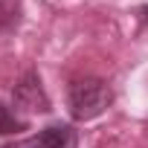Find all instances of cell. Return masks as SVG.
Returning a JSON list of instances; mask_svg holds the SVG:
<instances>
[{"label": "cell", "instance_id": "cell-1", "mask_svg": "<svg viewBox=\"0 0 148 148\" xmlns=\"http://www.w3.org/2000/svg\"><path fill=\"white\" fill-rule=\"evenodd\" d=\"M113 102V90L102 79H76L67 90V108L76 122H90L102 116Z\"/></svg>", "mask_w": 148, "mask_h": 148}, {"label": "cell", "instance_id": "cell-2", "mask_svg": "<svg viewBox=\"0 0 148 148\" xmlns=\"http://www.w3.org/2000/svg\"><path fill=\"white\" fill-rule=\"evenodd\" d=\"M12 102H15L18 110H26V113H49L52 110L49 96H47V90L41 84L38 70H26L18 79V84L12 90Z\"/></svg>", "mask_w": 148, "mask_h": 148}, {"label": "cell", "instance_id": "cell-3", "mask_svg": "<svg viewBox=\"0 0 148 148\" xmlns=\"http://www.w3.org/2000/svg\"><path fill=\"white\" fill-rule=\"evenodd\" d=\"M41 148H79V134L67 122H52L44 131H38Z\"/></svg>", "mask_w": 148, "mask_h": 148}, {"label": "cell", "instance_id": "cell-4", "mask_svg": "<svg viewBox=\"0 0 148 148\" xmlns=\"http://www.w3.org/2000/svg\"><path fill=\"white\" fill-rule=\"evenodd\" d=\"M23 21V0H0V35L18 32Z\"/></svg>", "mask_w": 148, "mask_h": 148}, {"label": "cell", "instance_id": "cell-5", "mask_svg": "<svg viewBox=\"0 0 148 148\" xmlns=\"http://www.w3.org/2000/svg\"><path fill=\"white\" fill-rule=\"evenodd\" d=\"M26 119H21L12 108H6L3 102H0V136H9V134H21L26 131Z\"/></svg>", "mask_w": 148, "mask_h": 148}, {"label": "cell", "instance_id": "cell-6", "mask_svg": "<svg viewBox=\"0 0 148 148\" xmlns=\"http://www.w3.org/2000/svg\"><path fill=\"white\" fill-rule=\"evenodd\" d=\"M3 148H41V139H38V134H35V136H26V139H18V142H9V145H3Z\"/></svg>", "mask_w": 148, "mask_h": 148}, {"label": "cell", "instance_id": "cell-7", "mask_svg": "<svg viewBox=\"0 0 148 148\" xmlns=\"http://www.w3.org/2000/svg\"><path fill=\"white\" fill-rule=\"evenodd\" d=\"M139 15H142V21L148 23V6H142V9H139Z\"/></svg>", "mask_w": 148, "mask_h": 148}]
</instances>
